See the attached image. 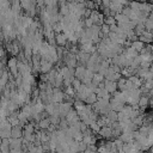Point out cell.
I'll return each instance as SVG.
<instances>
[{
	"instance_id": "obj_1",
	"label": "cell",
	"mask_w": 153,
	"mask_h": 153,
	"mask_svg": "<svg viewBox=\"0 0 153 153\" xmlns=\"http://www.w3.org/2000/svg\"><path fill=\"white\" fill-rule=\"evenodd\" d=\"M18 57H10L7 60V67H8V71L16 76L19 74V71H18Z\"/></svg>"
},
{
	"instance_id": "obj_2",
	"label": "cell",
	"mask_w": 153,
	"mask_h": 153,
	"mask_svg": "<svg viewBox=\"0 0 153 153\" xmlns=\"http://www.w3.org/2000/svg\"><path fill=\"white\" fill-rule=\"evenodd\" d=\"M73 108L74 106H73L72 102H67V100H65V103L62 102L60 104V116H61V118H65L67 116V114L69 112V110L73 109Z\"/></svg>"
},
{
	"instance_id": "obj_3",
	"label": "cell",
	"mask_w": 153,
	"mask_h": 153,
	"mask_svg": "<svg viewBox=\"0 0 153 153\" xmlns=\"http://www.w3.org/2000/svg\"><path fill=\"white\" fill-rule=\"evenodd\" d=\"M98 134L100 135L102 139H105V140H112V128L109 127V126H104L99 129Z\"/></svg>"
},
{
	"instance_id": "obj_4",
	"label": "cell",
	"mask_w": 153,
	"mask_h": 153,
	"mask_svg": "<svg viewBox=\"0 0 153 153\" xmlns=\"http://www.w3.org/2000/svg\"><path fill=\"white\" fill-rule=\"evenodd\" d=\"M90 57H91V53H87V51L80 50V51L76 54V60H78V63H79V65L86 66V63L88 62Z\"/></svg>"
},
{
	"instance_id": "obj_5",
	"label": "cell",
	"mask_w": 153,
	"mask_h": 153,
	"mask_svg": "<svg viewBox=\"0 0 153 153\" xmlns=\"http://www.w3.org/2000/svg\"><path fill=\"white\" fill-rule=\"evenodd\" d=\"M65 96H66V93L63 91H61L60 87H54V92H53V99H54V102L62 103L65 100Z\"/></svg>"
},
{
	"instance_id": "obj_6",
	"label": "cell",
	"mask_w": 153,
	"mask_h": 153,
	"mask_svg": "<svg viewBox=\"0 0 153 153\" xmlns=\"http://www.w3.org/2000/svg\"><path fill=\"white\" fill-rule=\"evenodd\" d=\"M54 63L49 60L41 59V73H49L54 67Z\"/></svg>"
},
{
	"instance_id": "obj_7",
	"label": "cell",
	"mask_w": 153,
	"mask_h": 153,
	"mask_svg": "<svg viewBox=\"0 0 153 153\" xmlns=\"http://www.w3.org/2000/svg\"><path fill=\"white\" fill-rule=\"evenodd\" d=\"M104 85H105V88H106L110 93H114L115 91L118 90V87H117V81H112V80L104 79Z\"/></svg>"
},
{
	"instance_id": "obj_8",
	"label": "cell",
	"mask_w": 153,
	"mask_h": 153,
	"mask_svg": "<svg viewBox=\"0 0 153 153\" xmlns=\"http://www.w3.org/2000/svg\"><path fill=\"white\" fill-rule=\"evenodd\" d=\"M110 105H111V109H112V110L120 112V111L123 110L126 103H122V102H118V100H116V99H114V98H110Z\"/></svg>"
},
{
	"instance_id": "obj_9",
	"label": "cell",
	"mask_w": 153,
	"mask_h": 153,
	"mask_svg": "<svg viewBox=\"0 0 153 153\" xmlns=\"http://www.w3.org/2000/svg\"><path fill=\"white\" fill-rule=\"evenodd\" d=\"M123 142H131L135 140V134L134 131H122V134L118 136Z\"/></svg>"
},
{
	"instance_id": "obj_10",
	"label": "cell",
	"mask_w": 153,
	"mask_h": 153,
	"mask_svg": "<svg viewBox=\"0 0 153 153\" xmlns=\"http://www.w3.org/2000/svg\"><path fill=\"white\" fill-rule=\"evenodd\" d=\"M55 38H56V44H57V45H62V47H65V45L68 43V37H67L63 32H59V33H56Z\"/></svg>"
},
{
	"instance_id": "obj_11",
	"label": "cell",
	"mask_w": 153,
	"mask_h": 153,
	"mask_svg": "<svg viewBox=\"0 0 153 153\" xmlns=\"http://www.w3.org/2000/svg\"><path fill=\"white\" fill-rule=\"evenodd\" d=\"M123 54L127 56V57H129V59H134L135 56H137L140 53L135 49V48H133L131 45L130 47H127V48H124V51H123Z\"/></svg>"
},
{
	"instance_id": "obj_12",
	"label": "cell",
	"mask_w": 153,
	"mask_h": 153,
	"mask_svg": "<svg viewBox=\"0 0 153 153\" xmlns=\"http://www.w3.org/2000/svg\"><path fill=\"white\" fill-rule=\"evenodd\" d=\"M23 134H24V129H23L22 124L12 127V136L13 137H23Z\"/></svg>"
},
{
	"instance_id": "obj_13",
	"label": "cell",
	"mask_w": 153,
	"mask_h": 153,
	"mask_svg": "<svg viewBox=\"0 0 153 153\" xmlns=\"http://www.w3.org/2000/svg\"><path fill=\"white\" fill-rule=\"evenodd\" d=\"M0 151H1V153H10V152H11V146H10V140H8V137L1 139Z\"/></svg>"
},
{
	"instance_id": "obj_14",
	"label": "cell",
	"mask_w": 153,
	"mask_h": 153,
	"mask_svg": "<svg viewBox=\"0 0 153 153\" xmlns=\"http://www.w3.org/2000/svg\"><path fill=\"white\" fill-rule=\"evenodd\" d=\"M149 98H151V97L147 96V94H143V96L140 97L139 105H140V108H141L142 111H145V109H146L147 106H149Z\"/></svg>"
},
{
	"instance_id": "obj_15",
	"label": "cell",
	"mask_w": 153,
	"mask_h": 153,
	"mask_svg": "<svg viewBox=\"0 0 153 153\" xmlns=\"http://www.w3.org/2000/svg\"><path fill=\"white\" fill-rule=\"evenodd\" d=\"M50 124H51V122H50L49 117H44V118H42V120L38 122V127H39L42 130H47V129L50 127Z\"/></svg>"
},
{
	"instance_id": "obj_16",
	"label": "cell",
	"mask_w": 153,
	"mask_h": 153,
	"mask_svg": "<svg viewBox=\"0 0 153 153\" xmlns=\"http://www.w3.org/2000/svg\"><path fill=\"white\" fill-rule=\"evenodd\" d=\"M104 79H105V75H103V74H100L99 72H96L94 73V75H93V79H92V82L94 84V85H99L102 81H104Z\"/></svg>"
},
{
	"instance_id": "obj_17",
	"label": "cell",
	"mask_w": 153,
	"mask_h": 153,
	"mask_svg": "<svg viewBox=\"0 0 153 153\" xmlns=\"http://www.w3.org/2000/svg\"><path fill=\"white\" fill-rule=\"evenodd\" d=\"M63 80H65V78H63V75L60 73V71L57 72V74H56V76H55V81H54V87H61L62 85H63Z\"/></svg>"
},
{
	"instance_id": "obj_18",
	"label": "cell",
	"mask_w": 153,
	"mask_h": 153,
	"mask_svg": "<svg viewBox=\"0 0 153 153\" xmlns=\"http://www.w3.org/2000/svg\"><path fill=\"white\" fill-rule=\"evenodd\" d=\"M115 19H116L117 23H127V22L130 20V18H129L128 16H126L124 13H122V12H121V13H116Z\"/></svg>"
},
{
	"instance_id": "obj_19",
	"label": "cell",
	"mask_w": 153,
	"mask_h": 153,
	"mask_svg": "<svg viewBox=\"0 0 153 153\" xmlns=\"http://www.w3.org/2000/svg\"><path fill=\"white\" fill-rule=\"evenodd\" d=\"M145 45H146V43H143V42L140 41V39H136V41H133V42H131V47L135 48L139 53L145 48Z\"/></svg>"
},
{
	"instance_id": "obj_20",
	"label": "cell",
	"mask_w": 153,
	"mask_h": 153,
	"mask_svg": "<svg viewBox=\"0 0 153 153\" xmlns=\"http://www.w3.org/2000/svg\"><path fill=\"white\" fill-rule=\"evenodd\" d=\"M105 116H106L108 120H110L111 122H116V121H118V112L115 111V110H110Z\"/></svg>"
},
{
	"instance_id": "obj_21",
	"label": "cell",
	"mask_w": 153,
	"mask_h": 153,
	"mask_svg": "<svg viewBox=\"0 0 153 153\" xmlns=\"http://www.w3.org/2000/svg\"><path fill=\"white\" fill-rule=\"evenodd\" d=\"M145 26H146V30L153 32V14L152 13L148 16V18H147V20L145 23Z\"/></svg>"
},
{
	"instance_id": "obj_22",
	"label": "cell",
	"mask_w": 153,
	"mask_h": 153,
	"mask_svg": "<svg viewBox=\"0 0 153 153\" xmlns=\"http://www.w3.org/2000/svg\"><path fill=\"white\" fill-rule=\"evenodd\" d=\"M97 100H98V96H97V93H96V92H92V93L86 98L85 103H86V104H94Z\"/></svg>"
},
{
	"instance_id": "obj_23",
	"label": "cell",
	"mask_w": 153,
	"mask_h": 153,
	"mask_svg": "<svg viewBox=\"0 0 153 153\" xmlns=\"http://www.w3.org/2000/svg\"><path fill=\"white\" fill-rule=\"evenodd\" d=\"M135 33L137 35V36H141L142 33H143V31L146 30V26H145V24L143 23H139V24H136V26H135Z\"/></svg>"
},
{
	"instance_id": "obj_24",
	"label": "cell",
	"mask_w": 153,
	"mask_h": 153,
	"mask_svg": "<svg viewBox=\"0 0 153 153\" xmlns=\"http://www.w3.org/2000/svg\"><path fill=\"white\" fill-rule=\"evenodd\" d=\"M90 18L93 20L94 24H97V23L99 22V19H100V13H99L97 10H92V13H91Z\"/></svg>"
},
{
	"instance_id": "obj_25",
	"label": "cell",
	"mask_w": 153,
	"mask_h": 153,
	"mask_svg": "<svg viewBox=\"0 0 153 153\" xmlns=\"http://www.w3.org/2000/svg\"><path fill=\"white\" fill-rule=\"evenodd\" d=\"M126 82H127V79L123 78V76H121V78L117 80V87H118L120 91L126 90Z\"/></svg>"
},
{
	"instance_id": "obj_26",
	"label": "cell",
	"mask_w": 153,
	"mask_h": 153,
	"mask_svg": "<svg viewBox=\"0 0 153 153\" xmlns=\"http://www.w3.org/2000/svg\"><path fill=\"white\" fill-rule=\"evenodd\" d=\"M12 136V130H7V129H0V137L5 139V137H11Z\"/></svg>"
},
{
	"instance_id": "obj_27",
	"label": "cell",
	"mask_w": 153,
	"mask_h": 153,
	"mask_svg": "<svg viewBox=\"0 0 153 153\" xmlns=\"http://www.w3.org/2000/svg\"><path fill=\"white\" fill-rule=\"evenodd\" d=\"M104 23H105V24H108V25H112V24H116L117 22H116V19H115V17L110 14V16H106V17H105Z\"/></svg>"
},
{
	"instance_id": "obj_28",
	"label": "cell",
	"mask_w": 153,
	"mask_h": 153,
	"mask_svg": "<svg viewBox=\"0 0 153 153\" xmlns=\"http://www.w3.org/2000/svg\"><path fill=\"white\" fill-rule=\"evenodd\" d=\"M60 13H61L62 16H67V14L69 13V7H68V4L60 6Z\"/></svg>"
},
{
	"instance_id": "obj_29",
	"label": "cell",
	"mask_w": 153,
	"mask_h": 153,
	"mask_svg": "<svg viewBox=\"0 0 153 153\" xmlns=\"http://www.w3.org/2000/svg\"><path fill=\"white\" fill-rule=\"evenodd\" d=\"M82 85V82H81V80L80 79H78V78H74V80H73V82H72V86L75 88V91H78L79 88H80V86Z\"/></svg>"
},
{
	"instance_id": "obj_30",
	"label": "cell",
	"mask_w": 153,
	"mask_h": 153,
	"mask_svg": "<svg viewBox=\"0 0 153 153\" xmlns=\"http://www.w3.org/2000/svg\"><path fill=\"white\" fill-rule=\"evenodd\" d=\"M86 7H88V8H91V10H97L98 5H97L93 0H87V1H86Z\"/></svg>"
},
{
	"instance_id": "obj_31",
	"label": "cell",
	"mask_w": 153,
	"mask_h": 153,
	"mask_svg": "<svg viewBox=\"0 0 153 153\" xmlns=\"http://www.w3.org/2000/svg\"><path fill=\"white\" fill-rule=\"evenodd\" d=\"M100 31H102V33H104L105 36H108L109 32H110V25H108V24L104 23V24L102 25V30H100Z\"/></svg>"
},
{
	"instance_id": "obj_32",
	"label": "cell",
	"mask_w": 153,
	"mask_h": 153,
	"mask_svg": "<svg viewBox=\"0 0 153 153\" xmlns=\"http://www.w3.org/2000/svg\"><path fill=\"white\" fill-rule=\"evenodd\" d=\"M143 86H145V87H147L148 90H152V88H153V79L145 80V81H143Z\"/></svg>"
},
{
	"instance_id": "obj_33",
	"label": "cell",
	"mask_w": 153,
	"mask_h": 153,
	"mask_svg": "<svg viewBox=\"0 0 153 153\" xmlns=\"http://www.w3.org/2000/svg\"><path fill=\"white\" fill-rule=\"evenodd\" d=\"M94 23H93V20L88 17V18H85V27H91L92 25H93Z\"/></svg>"
},
{
	"instance_id": "obj_34",
	"label": "cell",
	"mask_w": 153,
	"mask_h": 153,
	"mask_svg": "<svg viewBox=\"0 0 153 153\" xmlns=\"http://www.w3.org/2000/svg\"><path fill=\"white\" fill-rule=\"evenodd\" d=\"M91 13H92V10H91V8H88V7H86V8H85V11H84V16H82V17L88 18V17L91 16Z\"/></svg>"
},
{
	"instance_id": "obj_35",
	"label": "cell",
	"mask_w": 153,
	"mask_h": 153,
	"mask_svg": "<svg viewBox=\"0 0 153 153\" xmlns=\"http://www.w3.org/2000/svg\"><path fill=\"white\" fill-rule=\"evenodd\" d=\"M142 79H143V81H145V80H148V79H153V73H152L151 71H148V72L145 74V76H143Z\"/></svg>"
},
{
	"instance_id": "obj_36",
	"label": "cell",
	"mask_w": 153,
	"mask_h": 153,
	"mask_svg": "<svg viewBox=\"0 0 153 153\" xmlns=\"http://www.w3.org/2000/svg\"><path fill=\"white\" fill-rule=\"evenodd\" d=\"M149 71H151V72H152V73H153V62H152V63H151V67H149Z\"/></svg>"
},
{
	"instance_id": "obj_37",
	"label": "cell",
	"mask_w": 153,
	"mask_h": 153,
	"mask_svg": "<svg viewBox=\"0 0 153 153\" xmlns=\"http://www.w3.org/2000/svg\"><path fill=\"white\" fill-rule=\"evenodd\" d=\"M142 1H146V0H142Z\"/></svg>"
}]
</instances>
